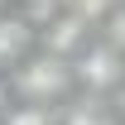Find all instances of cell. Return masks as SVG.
Here are the masks:
<instances>
[{
	"label": "cell",
	"mask_w": 125,
	"mask_h": 125,
	"mask_svg": "<svg viewBox=\"0 0 125 125\" xmlns=\"http://www.w3.org/2000/svg\"><path fill=\"white\" fill-rule=\"evenodd\" d=\"M5 82H10L15 101H39V106H62L77 92L72 87V62L58 58V53H43V48H34L19 67H10Z\"/></svg>",
	"instance_id": "obj_1"
},
{
	"label": "cell",
	"mask_w": 125,
	"mask_h": 125,
	"mask_svg": "<svg viewBox=\"0 0 125 125\" xmlns=\"http://www.w3.org/2000/svg\"><path fill=\"white\" fill-rule=\"evenodd\" d=\"M125 82V53H115L111 43H87L72 58V87L77 92H87V96H106V92H115Z\"/></svg>",
	"instance_id": "obj_2"
},
{
	"label": "cell",
	"mask_w": 125,
	"mask_h": 125,
	"mask_svg": "<svg viewBox=\"0 0 125 125\" xmlns=\"http://www.w3.org/2000/svg\"><path fill=\"white\" fill-rule=\"evenodd\" d=\"M87 43H92V24H87L82 15H72L67 5L39 24V48H43V53H58V58H67V62H72Z\"/></svg>",
	"instance_id": "obj_3"
},
{
	"label": "cell",
	"mask_w": 125,
	"mask_h": 125,
	"mask_svg": "<svg viewBox=\"0 0 125 125\" xmlns=\"http://www.w3.org/2000/svg\"><path fill=\"white\" fill-rule=\"evenodd\" d=\"M34 48H39V24H34L19 5H15V10H5V15H0V72L19 67Z\"/></svg>",
	"instance_id": "obj_4"
},
{
	"label": "cell",
	"mask_w": 125,
	"mask_h": 125,
	"mask_svg": "<svg viewBox=\"0 0 125 125\" xmlns=\"http://www.w3.org/2000/svg\"><path fill=\"white\" fill-rule=\"evenodd\" d=\"M0 125H58V106H39V101H10Z\"/></svg>",
	"instance_id": "obj_5"
},
{
	"label": "cell",
	"mask_w": 125,
	"mask_h": 125,
	"mask_svg": "<svg viewBox=\"0 0 125 125\" xmlns=\"http://www.w3.org/2000/svg\"><path fill=\"white\" fill-rule=\"evenodd\" d=\"M58 125H111V115L96 106V96H82V101H62L58 106Z\"/></svg>",
	"instance_id": "obj_6"
},
{
	"label": "cell",
	"mask_w": 125,
	"mask_h": 125,
	"mask_svg": "<svg viewBox=\"0 0 125 125\" xmlns=\"http://www.w3.org/2000/svg\"><path fill=\"white\" fill-rule=\"evenodd\" d=\"M101 43H111L115 53H125V5L115 0L106 10V19H101Z\"/></svg>",
	"instance_id": "obj_7"
},
{
	"label": "cell",
	"mask_w": 125,
	"mask_h": 125,
	"mask_svg": "<svg viewBox=\"0 0 125 125\" xmlns=\"http://www.w3.org/2000/svg\"><path fill=\"white\" fill-rule=\"evenodd\" d=\"M15 96H10V82H5V72H0V115H5V106H10Z\"/></svg>",
	"instance_id": "obj_8"
},
{
	"label": "cell",
	"mask_w": 125,
	"mask_h": 125,
	"mask_svg": "<svg viewBox=\"0 0 125 125\" xmlns=\"http://www.w3.org/2000/svg\"><path fill=\"white\" fill-rule=\"evenodd\" d=\"M111 96H115V115H120V120H125V82H120V87H115V92H111Z\"/></svg>",
	"instance_id": "obj_9"
},
{
	"label": "cell",
	"mask_w": 125,
	"mask_h": 125,
	"mask_svg": "<svg viewBox=\"0 0 125 125\" xmlns=\"http://www.w3.org/2000/svg\"><path fill=\"white\" fill-rule=\"evenodd\" d=\"M5 10H15V0H0V15H5Z\"/></svg>",
	"instance_id": "obj_10"
},
{
	"label": "cell",
	"mask_w": 125,
	"mask_h": 125,
	"mask_svg": "<svg viewBox=\"0 0 125 125\" xmlns=\"http://www.w3.org/2000/svg\"><path fill=\"white\" fill-rule=\"evenodd\" d=\"M120 5H125V0H120Z\"/></svg>",
	"instance_id": "obj_11"
}]
</instances>
